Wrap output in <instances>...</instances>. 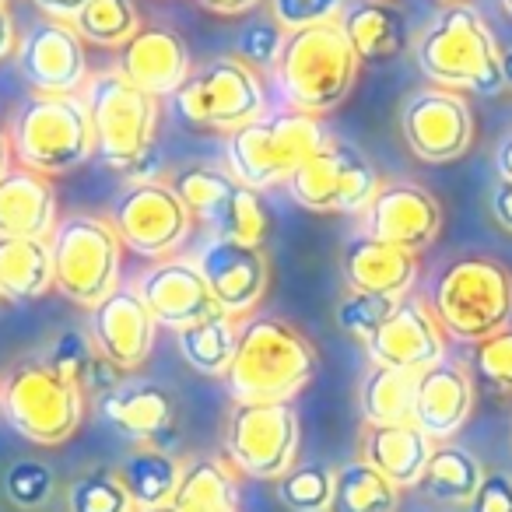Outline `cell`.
I'll return each instance as SVG.
<instances>
[{
    "mask_svg": "<svg viewBox=\"0 0 512 512\" xmlns=\"http://www.w3.org/2000/svg\"><path fill=\"white\" fill-rule=\"evenodd\" d=\"M88 397L46 369L39 358H25L0 383V411L22 439L36 446H60L85 421Z\"/></svg>",
    "mask_w": 512,
    "mask_h": 512,
    "instance_id": "obj_9",
    "label": "cell"
},
{
    "mask_svg": "<svg viewBox=\"0 0 512 512\" xmlns=\"http://www.w3.org/2000/svg\"><path fill=\"white\" fill-rule=\"evenodd\" d=\"M295 204L316 214H365L379 193V176L355 144L330 141L316 148L285 179Z\"/></svg>",
    "mask_w": 512,
    "mask_h": 512,
    "instance_id": "obj_12",
    "label": "cell"
},
{
    "mask_svg": "<svg viewBox=\"0 0 512 512\" xmlns=\"http://www.w3.org/2000/svg\"><path fill=\"white\" fill-rule=\"evenodd\" d=\"M323 144H327V130L320 116L299 113V109H274L228 130L225 162L242 186L264 193L285 183Z\"/></svg>",
    "mask_w": 512,
    "mask_h": 512,
    "instance_id": "obj_5",
    "label": "cell"
},
{
    "mask_svg": "<svg viewBox=\"0 0 512 512\" xmlns=\"http://www.w3.org/2000/svg\"><path fill=\"white\" fill-rule=\"evenodd\" d=\"M435 442L421 432L414 421L400 425H365L362 432V456L369 467H376L383 477H390L397 488H418L425 467L432 460Z\"/></svg>",
    "mask_w": 512,
    "mask_h": 512,
    "instance_id": "obj_27",
    "label": "cell"
},
{
    "mask_svg": "<svg viewBox=\"0 0 512 512\" xmlns=\"http://www.w3.org/2000/svg\"><path fill=\"white\" fill-rule=\"evenodd\" d=\"M0 288L11 302L39 299L53 288L50 239H0Z\"/></svg>",
    "mask_w": 512,
    "mask_h": 512,
    "instance_id": "obj_30",
    "label": "cell"
},
{
    "mask_svg": "<svg viewBox=\"0 0 512 512\" xmlns=\"http://www.w3.org/2000/svg\"><path fill=\"white\" fill-rule=\"evenodd\" d=\"M442 228V207L418 183H379L365 211V235L397 246L404 253H421L435 242Z\"/></svg>",
    "mask_w": 512,
    "mask_h": 512,
    "instance_id": "obj_18",
    "label": "cell"
},
{
    "mask_svg": "<svg viewBox=\"0 0 512 512\" xmlns=\"http://www.w3.org/2000/svg\"><path fill=\"white\" fill-rule=\"evenodd\" d=\"M341 29L348 36L358 60H386L397 57L407 46L404 11L390 0H351L341 11Z\"/></svg>",
    "mask_w": 512,
    "mask_h": 512,
    "instance_id": "obj_28",
    "label": "cell"
},
{
    "mask_svg": "<svg viewBox=\"0 0 512 512\" xmlns=\"http://www.w3.org/2000/svg\"><path fill=\"white\" fill-rule=\"evenodd\" d=\"M474 365L481 383L498 393H512V323L474 344Z\"/></svg>",
    "mask_w": 512,
    "mask_h": 512,
    "instance_id": "obj_43",
    "label": "cell"
},
{
    "mask_svg": "<svg viewBox=\"0 0 512 512\" xmlns=\"http://www.w3.org/2000/svg\"><path fill=\"white\" fill-rule=\"evenodd\" d=\"M99 414L127 439L155 446L176 425V400L158 383H120L99 397Z\"/></svg>",
    "mask_w": 512,
    "mask_h": 512,
    "instance_id": "obj_26",
    "label": "cell"
},
{
    "mask_svg": "<svg viewBox=\"0 0 512 512\" xmlns=\"http://www.w3.org/2000/svg\"><path fill=\"white\" fill-rule=\"evenodd\" d=\"M285 36L288 32L281 29L278 22H253L246 25V29L239 32V43H235V60H242V64L249 67V71L256 74H274V67H278V57L281 50H285Z\"/></svg>",
    "mask_w": 512,
    "mask_h": 512,
    "instance_id": "obj_41",
    "label": "cell"
},
{
    "mask_svg": "<svg viewBox=\"0 0 512 512\" xmlns=\"http://www.w3.org/2000/svg\"><path fill=\"white\" fill-rule=\"evenodd\" d=\"M316 376V348L274 316H253L239 327L225 390L235 404H292Z\"/></svg>",
    "mask_w": 512,
    "mask_h": 512,
    "instance_id": "obj_1",
    "label": "cell"
},
{
    "mask_svg": "<svg viewBox=\"0 0 512 512\" xmlns=\"http://www.w3.org/2000/svg\"><path fill=\"white\" fill-rule=\"evenodd\" d=\"M400 302V299H397ZM393 299H383V295H362V292H348L337 306V323H341L344 334L358 337L362 344L372 341L383 320L390 316V309L397 306Z\"/></svg>",
    "mask_w": 512,
    "mask_h": 512,
    "instance_id": "obj_42",
    "label": "cell"
},
{
    "mask_svg": "<svg viewBox=\"0 0 512 512\" xmlns=\"http://www.w3.org/2000/svg\"><path fill=\"white\" fill-rule=\"evenodd\" d=\"M172 106L190 127L235 130L264 113V85L242 60L218 57L190 71V78L172 92Z\"/></svg>",
    "mask_w": 512,
    "mask_h": 512,
    "instance_id": "obj_11",
    "label": "cell"
},
{
    "mask_svg": "<svg viewBox=\"0 0 512 512\" xmlns=\"http://www.w3.org/2000/svg\"><path fill=\"white\" fill-rule=\"evenodd\" d=\"M239 327L242 323L235 316L214 313L207 320H197L190 327L176 330L179 355L186 358L193 372L200 376H221L225 379L228 365H232L235 344H239Z\"/></svg>",
    "mask_w": 512,
    "mask_h": 512,
    "instance_id": "obj_32",
    "label": "cell"
},
{
    "mask_svg": "<svg viewBox=\"0 0 512 512\" xmlns=\"http://www.w3.org/2000/svg\"><path fill=\"white\" fill-rule=\"evenodd\" d=\"M225 512H235V509H225Z\"/></svg>",
    "mask_w": 512,
    "mask_h": 512,
    "instance_id": "obj_58",
    "label": "cell"
},
{
    "mask_svg": "<svg viewBox=\"0 0 512 512\" xmlns=\"http://www.w3.org/2000/svg\"><path fill=\"white\" fill-rule=\"evenodd\" d=\"M15 22H11L8 8H0V60L8 57V53H15Z\"/></svg>",
    "mask_w": 512,
    "mask_h": 512,
    "instance_id": "obj_49",
    "label": "cell"
},
{
    "mask_svg": "<svg viewBox=\"0 0 512 512\" xmlns=\"http://www.w3.org/2000/svg\"><path fill=\"white\" fill-rule=\"evenodd\" d=\"M11 155L22 169L57 176L85 165L95 155V134L85 95H36L15 109L8 130Z\"/></svg>",
    "mask_w": 512,
    "mask_h": 512,
    "instance_id": "obj_6",
    "label": "cell"
},
{
    "mask_svg": "<svg viewBox=\"0 0 512 512\" xmlns=\"http://www.w3.org/2000/svg\"><path fill=\"white\" fill-rule=\"evenodd\" d=\"M400 488L365 460H351L334 470L330 512H397Z\"/></svg>",
    "mask_w": 512,
    "mask_h": 512,
    "instance_id": "obj_36",
    "label": "cell"
},
{
    "mask_svg": "<svg viewBox=\"0 0 512 512\" xmlns=\"http://www.w3.org/2000/svg\"><path fill=\"white\" fill-rule=\"evenodd\" d=\"M428 309L453 341H484L512 323V271L491 256H463L432 281Z\"/></svg>",
    "mask_w": 512,
    "mask_h": 512,
    "instance_id": "obj_4",
    "label": "cell"
},
{
    "mask_svg": "<svg viewBox=\"0 0 512 512\" xmlns=\"http://www.w3.org/2000/svg\"><path fill=\"white\" fill-rule=\"evenodd\" d=\"M372 365L404 372H425L446 358V334L421 299H400L383 320V327L365 344Z\"/></svg>",
    "mask_w": 512,
    "mask_h": 512,
    "instance_id": "obj_19",
    "label": "cell"
},
{
    "mask_svg": "<svg viewBox=\"0 0 512 512\" xmlns=\"http://www.w3.org/2000/svg\"><path fill=\"white\" fill-rule=\"evenodd\" d=\"M18 71L36 95H78L88 81L85 39L74 32V25L46 18L32 25L18 46Z\"/></svg>",
    "mask_w": 512,
    "mask_h": 512,
    "instance_id": "obj_16",
    "label": "cell"
},
{
    "mask_svg": "<svg viewBox=\"0 0 512 512\" xmlns=\"http://www.w3.org/2000/svg\"><path fill=\"white\" fill-rule=\"evenodd\" d=\"M172 509L179 512H225L235 509V474L232 463L218 456H197L179 470Z\"/></svg>",
    "mask_w": 512,
    "mask_h": 512,
    "instance_id": "obj_33",
    "label": "cell"
},
{
    "mask_svg": "<svg viewBox=\"0 0 512 512\" xmlns=\"http://www.w3.org/2000/svg\"><path fill=\"white\" fill-rule=\"evenodd\" d=\"M141 512H179V509H172V505H155V509H141Z\"/></svg>",
    "mask_w": 512,
    "mask_h": 512,
    "instance_id": "obj_54",
    "label": "cell"
},
{
    "mask_svg": "<svg viewBox=\"0 0 512 512\" xmlns=\"http://www.w3.org/2000/svg\"><path fill=\"white\" fill-rule=\"evenodd\" d=\"M134 292L141 295V302L155 316L158 327H169L172 334L190 327V323L221 313L204 274H200L197 260H183V256L155 260V267H148L137 278Z\"/></svg>",
    "mask_w": 512,
    "mask_h": 512,
    "instance_id": "obj_17",
    "label": "cell"
},
{
    "mask_svg": "<svg viewBox=\"0 0 512 512\" xmlns=\"http://www.w3.org/2000/svg\"><path fill=\"white\" fill-rule=\"evenodd\" d=\"M85 4L88 0H36V8L43 11L46 18H53V22H67V25L85 11Z\"/></svg>",
    "mask_w": 512,
    "mask_h": 512,
    "instance_id": "obj_47",
    "label": "cell"
},
{
    "mask_svg": "<svg viewBox=\"0 0 512 512\" xmlns=\"http://www.w3.org/2000/svg\"><path fill=\"white\" fill-rule=\"evenodd\" d=\"M502 78H505V88H512V46L502 50Z\"/></svg>",
    "mask_w": 512,
    "mask_h": 512,
    "instance_id": "obj_52",
    "label": "cell"
},
{
    "mask_svg": "<svg viewBox=\"0 0 512 512\" xmlns=\"http://www.w3.org/2000/svg\"><path fill=\"white\" fill-rule=\"evenodd\" d=\"M53 249V288L74 306H99L120 288L123 242L106 218L67 214L50 235Z\"/></svg>",
    "mask_w": 512,
    "mask_h": 512,
    "instance_id": "obj_7",
    "label": "cell"
},
{
    "mask_svg": "<svg viewBox=\"0 0 512 512\" xmlns=\"http://www.w3.org/2000/svg\"><path fill=\"white\" fill-rule=\"evenodd\" d=\"M414 390H418V372L386 369L372 365L358 390L365 425H400L414 421Z\"/></svg>",
    "mask_w": 512,
    "mask_h": 512,
    "instance_id": "obj_34",
    "label": "cell"
},
{
    "mask_svg": "<svg viewBox=\"0 0 512 512\" xmlns=\"http://www.w3.org/2000/svg\"><path fill=\"white\" fill-rule=\"evenodd\" d=\"M355 74L358 53L351 50L341 22H323L288 32L274 67V85L288 109L323 116L348 99Z\"/></svg>",
    "mask_w": 512,
    "mask_h": 512,
    "instance_id": "obj_3",
    "label": "cell"
},
{
    "mask_svg": "<svg viewBox=\"0 0 512 512\" xmlns=\"http://www.w3.org/2000/svg\"><path fill=\"white\" fill-rule=\"evenodd\" d=\"M67 512H141L116 470H92L67 484Z\"/></svg>",
    "mask_w": 512,
    "mask_h": 512,
    "instance_id": "obj_39",
    "label": "cell"
},
{
    "mask_svg": "<svg viewBox=\"0 0 512 512\" xmlns=\"http://www.w3.org/2000/svg\"><path fill=\"white\" fill-rule=\"evenodd\" d=\"M467 512H512V474L509 470H488L481 488L467 502Z\"/></svg>",
    "mask_w": 512,
    "mask_h": 512,
    "instance_id": "obj_45",
    "label": "cell"
},
{
    "mask_svg": "<svg viewBox=\"0 0 512 512\" xmlns=\"http://www.w3.org/2000/svg\"><path fill=\"white\" fill-rule=\"evenodd\" d=\"M11 141H8V134H0V179L8 176L11 169H15V165H11Z\"/></svg>",
    "mask_w": 512,
    "mask_h": 512,
    "instance_id": "obj_51",
    "label": "cell"
},
{
    "mask_svg": "<svg viewBox=\"0 0 512 512\" xmlns=\"http://www.w3.org/2000/svg\"><path fill=\"white\" fill-rule=\"evenodd\" d=\"M495 165H498V179H509V183H512V134L505 137L502 144H498Z\"/></svg>",
    "mask_w": 512,
    "mask_h": 512,
    "instance_id": "obj_50",
    "label": "cell"
},
{
    "mask_svg": "<svg viewBox=\"0 0 512 512\" xmlns=\"http://www.w3.org/2000/svg\"><path fill=\"white\" fill-rule=\"evenodd\" d=\"M155 330V316L148 313L134 288H116L99 306L88 309V337L95 351L120 372H134L148 362Z\"/></svg>",
    "mask_w": 512,
    "mask_h": 512,
    "instance_id": "obj_20",
    "label": "cell"
},
{
    "mask_svg": "<svg viewBox=\"0 0 512 512\" xmlns=\"http://www.w3.org/2000/svg\"><path fill=\"white\" fill-rule=\"evenodd\" d=\"M502 8L509 11V18H512V0H502Z\"/></svg>",
    "mask_w": 512,
    "mask_h": 512,
    "instance_id": "obj_55",
    "label": "cell"
},
{
    "mask_svg": "<svg viewBox=\"0 0 512 512\" xmlns=\"http://www.w3.org/2000/svg\"><path fill=\"white\" fill-rule=\"evenodd\" d=\"M348 0H271V18L285 32L309 29V25L337 22Z\"/></svg>",
    "mask_w": 512,
    "mask_h": 512,
    "instance_id": "obj_44",
    "label": "cell"
},
{
    "mask_svg": "<svg viewBox=\"0 0 512 512\" xmlns=\"http://www.w3.org/2000/svg\"><path fill=\"white\" fill-rule=\"evenodd\" d=\"M484 463L477 460L470 449L456 446V442H439L432 449V460L425 467V477H421L418 488L425 491L432 502L442 505H467L474 498V491L481 488L484 481Z\"/></svg>",
    "mask_w": 512,
    "mask_h": 512,
    "instance_id": "obj_31",
    "label": "cell"
},
{
    "mask_svg": "<svg viewBox=\"0 0 512 512\" xmlns=\"http://www.w3.org/2000/svg\"><path fill=\"white\" fill-rule=\"evenodd\" d=\"M197 267L211 288L214 302L225 316H246L271 285V267L260 246H242V242L211 239L197 253Z\"/></svg>",
    "mask_w": 512,
    "mask_h": 512,
    "instance_id": "obj_21",
    "label": "cell"
},
{
    "mask_svg": "<svg viewBox=\"0 0 512 512\" xmlns=\"http://www.w3.org/2000/svg\"><path fill=\"white\" fill-rule=\"evenodd\" d=\"M71 25L85 43L116 46L120 50L141 29V18H137L134 0H88L85 11Z\"/></svg>",
    "mask_w": 512,
    "mask_h": 512,
    "instance_id": "obj_37",
    "label": "cell"
},
{
    "mask_svg": "<svg viewBox=\"0 0 512 512\" xmlns=\"http://www.w3.org/2000/svg\"><path fill=\"white\" fill-rule=\"evenodd\" d=\"M57 221L50 176L18 165L0 179V239H50Z\"/></svg>",
    "mask_w": 512,
    "mask_h": 512,
    "instance_id": "obj_25",
    "label": "cell"
},
{
    "mask_svg": "<svg viewBox=\"0 0 512 512\" xmlns=\"http://www.w3.org/2000/svg\"><path fill=\"white\" fill-rule=\"evenodd\" d=\"M299 414L292 404H235L225 425V456L232 470L256 481H278L295 467Z\"/></svg>",
    "mask_w": 512,
    "mask_h": 512,
    "instance_id": "obj_13",
    "label": "cell"
},
{
    "mask_svg": "<svg viewBox=\"0 0 512 512\" xmlns=\"http://www.w3.org/2000/svg\"><path fill=\"white\" fill-rule=\"evenodd\" d=\"M442 4H463V0H442Z\"/></svg>",
    "mask_w": 512,
    "mask_h": 512,
    "instance_id": "obj_56",
    "label": "cell"
},
{
    "mask_svg": "<svg viewBox=\"0 0 512 512\" xmlns=\"http://www.w3.org/2000/svg\"><path fill=\"white\" fill-rule=\"evenodd\" d=\"M116 74L137 85L141 92L172 95L186 78H190V50H186L183 36L162 25H141L127 43L116 53Z\"/></svg>",
    "mask_w": 512,
    "mask_h": 512,
    "instance_id": "obj_22",
    "label": "cell"
},
{
    "mask_svg": "<svg viewBox=\"0 0 512 512\" xmlns=\"http://www.w3.org/2000/svg\"><path fill=\"white\" fill-rule=\"evenodd\" d=\"M341 271L348 281V292L383 295V299H404L418 278V256L404 253L397 246L372 239V235H355L341 253Z\"/></svg>",
    "mask_w": 512,
    "mask_h": 512,
    "instance_id": "obj_24",
    "label": "cell"
},
{
    "mask_svg": "<svg viewBox=\"0 0 512 512\" xmlns=\"http://www.w3.org/2000/svg\"><path fill=\"white\" fill-rule=\"evenodd\" d=\"M491 214H495V221L505 232H512V183L509 179H498L495 190H491Z\"/></svg>",
    "mask_w": 512,
    "mask_h": 512,
    "instance_id": "obj_46",
    "label": "cell"
},
{
    "mask_svg": "<svg viewBox=\"0 0 512 512\" xmlns=\"http://www.w3.org/2000/svg\"><path fill=\"white\" fill-rule=\"evenodd\" d=\"M260 0H200V8L214 11V15H242V11H253Z\"/></svg>",
    "mask_w": 512,
    "mask_h": 512,
    "instance_id": "obj_48",
    "label": "cell"
},
{
    "mask_svg": "<svg viewBox=\"0 0 512 512\" xmlns=\"http://www.w3.org/2000/svg\"><path fill=\"white\" fill-rule=\"evenodd\" d=\"M4 4H8V0H0V8H4Z\"/></svg>",
    "mask_w": 512,
    "mask_h": 512,
    "instance_id": "obj_57",
    "label": "cell"
},
{
    "mask_svg": "<svg viewBox=\"0 0 512 512\" xmlns=\"http://www.w3.org/2000/svg\"><path fill=\"white\" fill-rule=\"evenodd\" d=\"M179 470L183 463L176 456H169L158 446H141L120 463V481L130 491V498L137 502V509H155V505H169L176 495Z\"/></svg>",
    "mask_w": 512,
    "mask_h": 512,
    "instance_id": "obj_35",
    "label": "cell"
},
{
    "mask_svg": "<svg viewBox=\"0 0 512 512\" xmlns=\"http://www.w3.org/2000/svg\"><path fill=\"white\" fill-rule=\"evenodd\" d=\"M4 495L15 509L39 512L57 495V474L43 460H15L4 470Z\"/></svg>",
    "mask_w": 512,
    "mask_h": 512,
    "instance_id": "obj_40",
    "label": "cell"
},
{
    "mask_svg": "<svg viewBox=\"0 0 512 512\" xmlns=\"http://www.w3.org/2000/svg\"><path fill=\"white\" fill-rule=\"evenodd\" d=\"M172 190L193 214V221L207 225L214 239L242 242V246H264L267 211L260 193L242 186L228 169L218 165H183L172 176Z\"/></svg>",
    "mask_w": 512,
    "mask_h": 512,
    "instance_id": "obj_10",
    "label": "cell"
},
{
    "mask_svg": "<svg viewBox=\"0 0 512 512\" xmlns=\"http://www.w3.org/2000/svg\"><path fill=\"white\" fill-rule=\"evenodd\" d=\"M88 120L95 134V155L116 172H134L151 155L158 127V99L130 85L123 74L102 71L88 78Z\"/></svg>",
    "mask_w": 512,
    "mask_h": 512,
    "instance_id": "obj_8",
    "label": "cell"
},
{
    "mask_svg": "<svg viewBox=\"0 0 512 512\" xmlns=\"http://www.w3.org/2000/svg\"><path fill=\"white\" fill-rule=\"evenodd\" d=\"M39 362L50 372H57L60 379H67L71 386H78L85 397H95V400L120 386V369L109 365L106 358L95 351L92 337L81 334V330H64V334L53 337L50 348L43 351Z\"/></svg>",
    "mask_w": 512,
    "mask_h": 512,
    "instance_id": "obj_29",
    "label": "cell"
},
{
    "mask_svg": "<svg viewBox=\"0 0 512 512\" xmlns=\"http://www.w3.org/2000/svg\"><path fill=\"white\" fill-rule=\"evenodd\" d=\"M400 134L425 165H449L474 141V113L460 92L428 85L404 102Z\"/></svg>",
    "mask_w": 512,
    "mask_h": 512,
    "instance_id": "obj_15",
    "label": "cell"
},
{
    "mask_svg": "<svg viewBox=\"0 0 512 512\" xmlns=\"http://www.w3.org/2000/svg\"><path fill=\"white\" fill-rule=\"evenodd\" d=\"M414 64L435 88L502 95V46L470 4H446L414 43Z\"/></svg>",
    "mask_w": 512,
    "mask_h": 512,
    "instance_id": "obj_2",
    "label": "cell"
},
{
    "mask_svg": "<svg viewBox=\"0 0 512 512\" xmlns=\"http://www.w3.org/2000/svg\"><path fill=\"white\" fill-rule=\"evenodd\" d=\"M8 306H11V299H8V295H4V288H0V316L8 313Z\"/></svg>",
    "mask_w": 512,
    "mask_h": 512,
    "instance_id": "obj_53",
    "label": "cell"
},
{
    "mask_svg": "<svg viewBox=\"0 0 512 512\" xmlns=\"http://www.w3.org/2000/svg\"><path fill=\"white\" fill-rule=\"evenodd\" d=\"M334 498V467L327 463H295L278 477V502L288 512H330Z\"/></svg>",
    "mask_w": 512,
    "mask_h": 512,
    "instance_id": "obj_38",
    "label": "cell"
},
{
    "mask_svg": "<svg viewBox=\"0 0 512 512\" xmlns=\"http://www.w3.org/2000/svg\"><path fill=\"white\" fill-rule=\"evenodd\" d=\"M109 225L120 235L123 249H134L144 260H165L190 239L193 214L172 190V183L137 179L116 197Z\"/></svg>",
    "mask_w": 512,
    "mask_h": 512,
    "instance_id": "obj_14",
    "label": "cell"
},
{
    "mask_svg": "<svg viewBox=\"0 0 512 512\" xmlns=\"http://www.w3.org/2000/svg\"><path fill=\"white\" fill-rule=\"evenodd\" d=\"M474 411V383L467 369L456 362H435L432 369L418 372L414 390V425L432 442H449Z\"/></svg>",
    "mask_w": 512,
    "mask_h": 512,
    "instance_id": "obj_23",
    "label": "cell"
}]
</instances>
